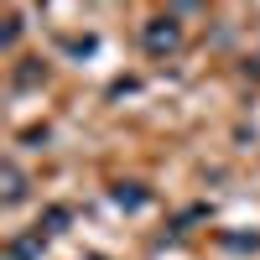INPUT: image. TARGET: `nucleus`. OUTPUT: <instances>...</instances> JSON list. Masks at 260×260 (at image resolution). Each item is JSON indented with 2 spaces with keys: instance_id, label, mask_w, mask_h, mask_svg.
<instances>
[{
  "instance_id": "1",
  "label": "nucleus",
  "mask_w": 260,
  "mask_h": 260,
  "mask_svg": "<svg viewBox=\"0 0 260 260\" xmlns=\"http://www.w3.org/2000/svg\"><path fill=\"white\" fill-rule=\"evenodd\" d=\"M177 42V26H151V47H172Z\"/></svg>"
}]
</instances>
